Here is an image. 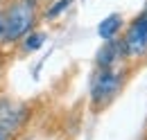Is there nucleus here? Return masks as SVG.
Listing matches in <instances>:
<instances>
[{"label": "nucleus", "instance_id": "obj_2", "mask_svg": "<svg viewBox=\"0 0 147 140\" xmlns=\"http://www.w3.org/2000/svg\"><path fill=\"white\" fill-rule=\"evenodd\" d=\"M127 79H129V68L125 66V61L109 66V68H97L91 84V108L95 113H100L109 104H113L115 97L122 93Z\"/></svg>", "mask_w": 147, "mask_h": 140}, {"label": "nucleus", "instance_id": "obj_4", "mask_svg": "<svg viewBox=\"0 0 147 140\" xmlns=\"http://www.w3.org/2000/svg\"><path fill=\"white\" fill-rule=\"evenodd\" d=\"M122 16L120 14H111V16H107L100 25H97V34H100V38L102 41H113L115 36H118V32L122 30Z\"/></svg>", "mask_w": 147, "mask_h": 140}, {"label": "nucleus", "instance_id": "obj_1", "mask_svg": "<svg viewBox=\"0 0 147 140\" xmlns=\"http://www.w3.org/2000/svg\"><path fill=\"white\" fill-rule=\"evenodd\" d=\"M0 5L2 43H18L41 18V2L36 0H0Z\"/></svg>", "mask_w": 147, "mask_h": 140}, {"label": "nucleus", "instance_id": "obj_6", "mask_svg": "<svg viewBox=\"0 0 147 140\" xmlns=\"http://www.w3.org/2000/svg\"><path fill=\"white\" fill-rule=\"evenodd\" d=\"M70 2H73V0H59V2H57V7H50V9H48V18L59 16V14H61V11H63V9H66Z\"/></svg>", "mask_w": 147, "mask_h": 140}, {"label": "nucleus", "instance_id": "obj_5", "mask_svg": "<svg viewBox=\"0 0 147 140\" xmlns=\"http://www.w3.org/2000/svg\"><path fill=\"white\" fill-rule=\"evenodd\" d=\"M23 41V50L25 52H34V50H38L41 45H43V41H45V34L43 32H27V34L20 38Z\"/></svg>", "mask_w": 147, "mask_h": 140}, {"label": "nucleus", "instance_id": "obj_8", "mask_svg": "<svg viewBox=\"0 0 147 140\" xmlns=\"http://www.w3.org/2000/svg\"><path fill=\"white\" fill-rule=\"evenodd\" d=\"M36 2H41V0H36Z\"/></svg>", "mask_w": 147, "mask_h": 140}, {"label": "nucleus", "instance_id": "obj_7", "mask_svg": "<svg viewBox=\"0 0 147 140\" xmlns=\"http://www.w3.org/2000/svg\"><path fill=\"white\" fill-rule=\"evenodd\" d=\"M0 38H2V20H0Z\"/></svg>", "mask_w": 147, "mask_h": 140}, {"label": "nucleus", "instance_id": "obj_3", "mask_svg": "<svg viewBox=\"0 0 147 140\" xmlns=\"http://www.w3.org/2000/svg\"><path fill=\"white\" fill-rule=\"evenodd\" d=\"M118 48L127 63H136L147 57V9L125 30L118 41Z\"/></svg>", "mask_w": 147, "mask_h": 140}]
</instances>
